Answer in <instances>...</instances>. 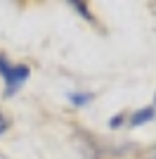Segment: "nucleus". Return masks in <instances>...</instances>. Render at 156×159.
<instances>
[{"instance_id":"7","label":"nucleus","mask_w":156,"mask_h":159,"mask_svg":"<svg viewBox=\"0 0 156 159\" xmlns=\"http://www.w3.org/2000/svg\"><path fill=\"white\" fill-rule=\"evenodd\" d=\"M154 105H156V98H154Z\"/></svg>"},{"instance_id":"6","label":"nucleus","mask_w":156,"mask_h":159,"mask_svg":"<svg viewBox=\"0 0 156 159\" xmlns=\"http://www.w3.org/2000/svg\"><path fill=\"white\" fill-rule=\"evenodd\" d=\"M7 128H10V124H7V119L2 116V114H0V135H2V133H5Z\"/></svg>"},{"instance_id":"3","label":"nucleus","mask_w":156,"mask_h":159,"mask_svg":"<svg viewBox=\"0 0 156 159\" xmlns=\"http://www.w3.org/2000/svg\"><path fill=\"white\" fill-rule=\"evenodd\" d=\"M92 98H95L92 93H69V102H71L73 107H85V105H90Z\"/></svg>"},{"instance_id":"4","label":"nucleus","mask_w":156,"mask_h":159,"mask_svg":"<svg viewBox=\"0 0 156 159\" xmlns=\"http://www.w3.org/2000/svg\"><path fill=\"white\" fill-rule=\"evenodd\" d=\"M71 7L76 10V12H80V14H83V17H85L88 21H92V14L88 12V5H85V2H71Z\"/></svg>"},{"instance_id":"2","label":"nucleus","mask_w":156,"mask_h":159,"mask_svg":"<svg viewBox=\"0 0 156 159\" xmlns=\"http://www.w3.org/2000/svg\"><path fill=\"white\" fill-rule=\"evenodd\" d=\"M156 116V107H144V109H137V112H132L128 116V126H144V124H149V121H154Z\"/></svg>"},{"instance_id":"1","label":"nucleus","mask_w":156,"mask_h":159,"mask_svg":"<svg viewBox=\"0 0 156 159\" xmlns=\"http://www.w3.org/2000/svg\"><path fill=\"white\" fill-rule=\"evenodd\" d=\"M0 76L5 79V95L12 98L26 81H28L31 69H28L26 64H12L5 55H0Z\"/></svg>"},{"instance_id":"5","label":"nucleus","mask_w":156,"mask_h":159,"mask_svg":"<svg viewBox=\"0 0 156 159\" xmlns=\"http://www.w3.org/2000/svg\"><path fill=\"white\" fill-rule=\"evenodd\" d=\"M123 119H125V114H118V116H111V119H109V126H111V128H118V126H123Z\"/></svg>"}]
</instances>
